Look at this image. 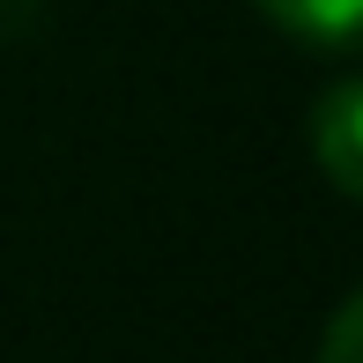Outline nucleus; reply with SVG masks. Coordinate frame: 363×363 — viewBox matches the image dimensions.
Here are the masks:
<instances>
[{"label":"nucleus","instance_id":"obj_1","mask_svg":"<svg viewBox=\"0 0 363 363\" xmlns=\"http://www.w3.org/2000/svg\"><path fill=\"white\" fill-rule=\"evenodd\" d=\"M311 156L349 201H363V74L334 82L311 104Z\"/></svg>","mask_w":363,"mask_h":363},{"label":"nucleus","instance_id":"obj_3","mask_svg":"<svg viewBox=\"0 0 363 363\" xmlns=\"http://www.w3.org/2000/svg\"><path fill=\"white\" fill-rule=\"evenodd\" d=\"M319 363H363V289L334 311V319H326V334H319Z\"/></svg>","mask_w":363,"mask_h":363},{"label":"nucleus","instance_id":"obj_2","mask_svg":"<svg viewBox=\"0 0 363 363\" xmlns=\"http://www.w3.org/2000/svg\"><path fill=\"white\" fill-rule=\"evenodd\" d=\"M252 8L304 45H356L363 38V0H252Z\"/></svg>","mask_w":363,"mask_h":363}]
</instances>
